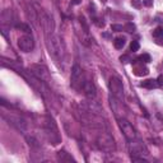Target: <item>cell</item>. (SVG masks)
Instances as JSON below:
<instances>
[{
  "label": "cell",
  "mask_w": 163,
  "mask_h": 163,
  "mask_svg": "<svg viewBox=\"0 0 163 163\" xmlns=\"http://www.w3.org/2000/svg\"><path fill=\"white\" fill-rule=\"evenodd\" d=\"M110 91H111L112 96L117 99H122L124 97V87H122V82L117 78V76H111L110 78Z\"/></svg>",
  "instance_id": "obj_1"
},
{
  "label": "cell",
  "mask_w": 163,
  "mask_h": 163,
  "mask_svg": "<svg viewBox=\"0 0 163 163\" xmlns=\"http://www.w3.org/2000/svg\"><path fill=\"white\" fill-rule=\"evenodd\" d=\"M83 85H84V78H83L82 68L75 64L72 69V87L75 89H80Z\"/></svg>",
  "instance_id": "obj_2"
},
{
  "label": "cell",
  "mask_w": 163,
  "mask_h": 163,
  "mask_svg": "<svg viewBox=\"0 0 163 163\" xmlns=\"http://www.w3.org/2000/svg\"><path fill=\"white\" fill-rule=\"evenodd\" d=\"M31 69L38 79H41L43 82H50V73L46 66H43L41 64H33L31 66Z\"/></svg>",
  "instance_id": "obj_3"
},
{
  "label": "cell",
  "mask_w": 163,
  "mask_h": 163,
  "mask_svg": "<svg viewBox=\"0 0 163 163\" xmlns=\"http://www.w3.org/2000/svg\"><path fill=\"white\" fill-rule=\"evenodd\" d=\"M18 47L20 49V51H23V52H31L32 50H33V47H34L33 38H32L31 36H28V34L22 36L18 40Z\"/></svg>",
  "instance_id": "obj_4"
},
{
  "label": "cell",
  "mask_w": 163,
  "mask_h": 163,
  "mask_svg": "<svg viewBox=\"0 0 163 163\" xmlns=\"http://www.w3.org/2000/svg\"><path fill=\"white\" fill-rule=\"evenodd\" d=\"M49 49H50V52L55 56H60L61 52H63L61 43H60V41H59V38H56V37L49 41Z\"/></svg>",
  "instance_id": "obj_5"
},
{
  "label": "cell",
  "mask_w": 163,
  "mask_h": 163,
  "mask_svg": "<svg viewBox=\"0 0 163 163\" xmlns=\"http://www.w3.org/2000/svg\"><path fill=\"white\" fill-rule=\"evenodd\" d=\"M83 91H84L85 96L88 97V98H93V97H96V85L93 84V82L91 80H85L84 82V85H83Z\"/></svg>",
  "instance_id": "obj_6"
},
{
  "label": "cell",
  "mask_w": 163,
  "mask_h": 163,
  "mask_svg": "<svg viewBox=\"0 0 163 163\" xmlns=\"http://www.w3.org/2000/svg\"><path fill=\"white\" fill-rule=\"evenodd\" d=\"M121 129H122V131L125 133V135H126L127 139H134L135 138L134 129H133V126L130 125L127 121H121Z\"/></svg>",
  "instance_id": "obj_7"
},
{
  "label": "cell",
  "mask_w": 163,
  "mask_h": 163,
  "mask_svg": "<svg viewBox=\"0 0 163 163\" xmlns=\"http://www.w3.org/2000/svg\"><path fill=\"white\" fill-rule=\"evenodd\" d=\"M140 87L147 88V89H153V88L157 87V80H154V79H147V80L140 83Z\"/></svg>",
  "instance_id": "obj_8"
},
{
  "label": "cell",
  "mask_w": 163,
  "mask_h": 163,
  "mask_svg": "<svg viewBox=\"0 0 163 163\" xmlns=\"http://www.w3.org/2000/svg\"><path fill=\"white\" fill-rule=\"evenodd\" d=\"M148 73H149V70H148V68L145 66H135L134 68V74L138 76H143V75H148Z\"/></svg>",
  "instance_id": "obj_9"
},
{
  "label": "cell",
  "mask_w": 163,
  "mask_h": 163,
  "mask_svg": "<svg viewBox=\"0 0 163 163\" xmlns=\"http://www.w3.org/2000/svg\"><path fill=\"white\" fill-rule=\"evenodd\" d=\"M114 46L116 47L117 50H121L124 46H125V38L124 37H116L114 40Z\"/></svg>",
  "instance_id": "obj_10"
},
{
  "label": "cell",
  "mask_w": 163,
  "mask_h": 163,
  "mask_svg": "<svg viewBox=\"0 0 163 163\" xmlns=\"http://www.w3.org/2000/svg\"><path fill=\"white\" fill-rule=\"evenodd\" d=\"M16 27L18 28V29H20V31L26 32V33H28V32L31 31V28H29V26H28V24H24V23H19V24H17Z\"/></svg>",
  "instance_id": "obj_11"
},
{
  "label": "cell",
  "mask_w": 163,
  "mask_h": 163,
  "mask_svg": "<svg viewBox=\"0 0 163 163\" xmlns=\"http://www.w3.org/2000/svg\"><path fill=\"white\" fill-rule=\"evenodd\" d=\"M139 61H140V63H149L150 61V55L149 54H143V55H140L139 56Z\"/></svg>",
  "instance_id": "obj_12"
},
{
  "label": "cell",
  "mask_w": 163,
  "mask_h": 163,
  "mask_svg": "<svg viewBox=\"0 0 163 163\" xmlns=\"http://www.w3.org/2000/svg\"><path fill=\"white\" fill-rule=\"evenodd\" d=\"M163 36V28L162 27H158L153 31V37L158 38V37H162Z\"/></svg>",
  "instance_id": "obj_13"
},
{
  "label": "cell",
  "mask_w": 163,
  "mask_h": 163,
  "mask_svg": "<svg viewBox=\"0 0 163 163\" xmlns=\"http://www.w3.org/2000/svg\"><path fill=\"white\" fill-rule=\"evenodd\" d=\"M131 5L136 9H140L143 7V0H131Z\"/></svg>",
  "instance_id": "obj_14"
},
{
  "label": "cell",
  "mask_w": 163,
  "mask_h": 163,
  "mask_svg": "<svg viewBox=\"0 0 163 163\" xmlns=\"http://www.w3.org/2000/svg\"><path fill=\"white\" fill-rule=\"evenodd\" d=\"M138 50H139V42L138 41H133V42L130 43V51L135 52V51H138Z\"/></svg>",
  "instance_id": "obj_15"
},
{
  "label": "cell",
  "mask_w": 163,
  "mask_h": 163,
  "mask_svg": "<svg viewBox=\"0 0 163 163\" xmlns=\"http://www.w3.org/2000/svg\"><path fill=\"white\" fill-rule=\"evenodd\" d=\"M124 29H126L127 32H134L135 31V24H133V23H127L125 27H124Z\"/></svg>",
  "instance_id": "obj_16"
},
{
  "label": "cell",
  "mask_w": 163,
  "mask_h": 163,
  "mask_svg": "<svg viewBox=\"0 0 163 163\" xmlns=\"http://www.w3.org/2000/svg\"><path fill=\"white\" fill-rule=\"evenodd\" d=\"M111 29H112V31H115V32H120V31H122V29H124V27H122V26H120V24H112Z\"/></svg>",
  "instance_id": "obj_17"
},
{
  "label": "cell",
  "mask_w": 163,
  "mask_h": 163,
  "mask_svg": "<svg viewBox=\"0 0 163 163\" xmlns=\"http://www.w3.org/2000/svg\"><path fill=\"white\" fill-rule=\"evenodd\" d=\"M157 85L163 88V75H159L158 78H157Z\"/></svg>",
  "instance_id": "obj_18"
},
{
  "label": "cell",
  "mask_w": 163,
  "mask_h": 163,
  "mask_svg": "<svg viewBox=\"0 0 163 163\" xmlns=\"http://www.w3.org/2000/svg\"><path fill=\"white\" fill-rule=\"evenodd\" d=\"M80 24L84 27L85 29V32H88V26H87V23H85V19H84V17H80Z\"/></svg>",
  "instance_id": "obj_19"
},
{
  "label": "cell",
  "mask_w": 163,
  "mask_h": 163,
  "mask_svg": "<svg viewBox=\"0 0 163 163\" xmlns=\"http://www.w3.org/2000/svg\"><path fill=\"white\" fill-rule=\"evenodd\" d=\"M120 60L122 61V63H129V61H131V60H130V57H129L127 55H122V56L120 57Z\"/></svg>",
  "instance_id": "obj_20"
},
{
  "label": "cell",
  "mask_w": 163,
  "mask_h": 163,
  "mask_svg": "<svg viewBox=\"0 0 163 163\" xmlns=\"http://www.w3.org/2000/svg\"><path fill=\"white\" fill-rule=\"evenodd\" d=\"M143 5H145V7H152L153 0H143Z\"/></svg>",
  "instance_id": "obj_21"
},
{
  "label": "cell",
  "mask_w": 163,
  "mask_h": 163,
  "mask_svg": "<svg viewBox=\"0 0 163 163\" xmlns=\"http://www.w3.org/2000/svg\"><path fill=\"white\" fill-rule=\"evenodd\" d=\"M82 3V0H72V4L74 5H78V4H80Z\"/></svg>",
  "instance_id": "obj_22"
},
{
  "label": "cell",
  "mask_w": 163,
  "mask_h": 163,
  "mask_svg": "<svg viewBox=\"0 0 163 163\" xmlns=\"http://www.w3.org/2000/svg\"><path fill=\"white\" fill-rule=\"evenodd\" d=\"M102 1H107V0H102Z\"/></svg>",
  "instance_id": "obj_23"
}]
</instances>
